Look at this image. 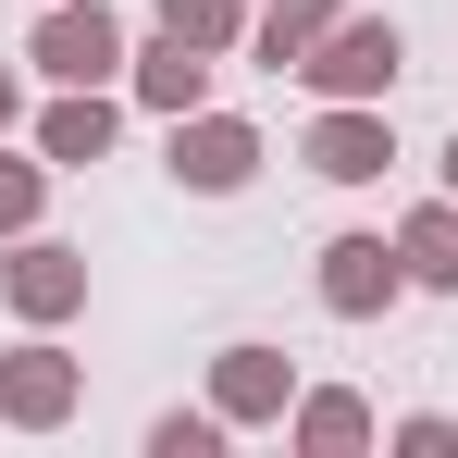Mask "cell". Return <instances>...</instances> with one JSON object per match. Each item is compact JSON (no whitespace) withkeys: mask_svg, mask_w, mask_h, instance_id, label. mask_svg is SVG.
<instances>
[{"mask_svg":"<svg viewBox=\"0 0 458 458\" xmlns=\"http://www.w3.org/2000/svg\"><path fill=\"white\" fill-rule=\"evenodd\" d=\"M25 63L50 87H112L137 50H124V13L112 0H38V38H25Z\"/></svg>","mask_w":458,"mask_h":458,"instance_id":"obj_1","label":"cell"},{"mask_svg":"<svg viewBox=\"0 0 458 458\" xmlns=\"http://www.w3.org/2000/svg\"><path fill=\"white\" fill-rule=\"evenodd\" d=\"M396 75H409V38L384 13H335V38L298 63V87H322V99H384Z\"/></svg>","mask_w":458,"mask_h":458,"instance_id":"obj_2","label":"cell"},{"mask_svg":"<svg viewBox=\"0 0 458 458\" xmlns=\"http://www.w3.org/2000/svg\"><path fill=\"white\" fill-rule=\"evenodd\" d=\"M75 396H87V372L50 347V322L0 360V421H13V434H63V421H75Z\"/></svg>","mask_w":458,"mask_h":458,"instance_id":"obj_3","label":"cell"},{"mask_svg":"<svg viewBox=\"0 0 458 458\" xmlns=\"http://www.w3.org/2000/svg\"><path fill=\"white\" fill-rule=\"evenodd\" d=\"M310 285H322V310H335V322H384V310L409 298V260H396V235H335Z\"/></svg>","mask_w":458,"mask_h":458,"instance_id":"obj_4","label":"cell"},{"mask_svg":"<svg viewBox=\"0 0 458 458\" xmlns=\"http://www.w3.org/2000/svg\"><path fill=\"white\" fill-rule=\"evenodd\" d=\"M248 174H260V124H248V112H174V186L235 199Z\"/></svg>","mask_w":458,"mask_h":458,"instance_id":"obj_5","label":"cell"},{"mask_svg":"<svg viewBox=\"0 0 458 458\" xmlns=\"http://www.w3.org/2000/svg\"><path fill=\"white\" fill-rule=\"evenodd\" d=\"M211 409H224L235 434H248V421H285V409H298V360H285V347H260V335L211 347Z\"/></svg>","mask_w":458,"mask_h":458,"instance_id":"obj_6","label":"cell"},{"mask_svg":"<svg viewBox=\"0 0 458 458\" xmlns=\"http://www.w3.org/2000/svg\"><path fill=\"white\" fill-rule=\"evenodd\" d=\"M298 161L322 174V186H372L384 161H396V137H384V99H322V124L298 137Z\"/></svg>","mask_w":458,"mask_h":458,"instance_id":"obj_7","label":"cell"},{"mask_svg":"<svg viewBox=\"0 0 458 458\" xmlns=\"http://www.w3.org/2000/svg\"><path fill=\"white\" fill-rule=\"evenodd\" d=\"M0 298H13V322H75V310H87V260L63 248V235H13Z\"/></svg>","mask_w":458,"mask_h":458,"instance_id":"obj_8","label":"cell"},{"mask_svg":"<svg viewBox=\"0 0 458 458\" xmlns=\"http://www.w3.org/2000/svg\"><path fill=\"white\" fill-rule=\"evenodd\" d=\"M112 137H124L112 87H63V99L38 112V161H50V174H87V161H112Z\"/></svg>","mask_w":458,"mask_h":458,"instance_id":"obj_9","label":"cell"},{"mask_svg":"<svg viewBox=\"0 0 458 458\" xmlns=\"http://www.w3.org/2000/svg\"><path fill=\"white\" fill-rule=\"evenodd\" d=\"M285 446H298V458H360V446H372V396H347V384H310L298 409H285Z\"/></svg>","mask_w":458,"mask_h":458,"instance_id":"obj_10","label":"cell"},{"mask_svg":"<svg viewBox=\"0 0 458 458\" xmlns=\"http://www.w3.org/2000/svg\"><path fill=\"white\" fill-rule=\"evenodd\" d=\"M124 75H137V99H149L161 124H174V112H211V50H186L174 25H161V38L137 50V63H124Z\"/></svg>","mask_w":458,"mask_h":458,"instance_id":"obj_11","label":"cell"},{"mask_svg":"<svg viewBox=\"0 0 458 458\" xmlns=\"http://www.w3.org/2000/svg\"><path fill=\"white\" fill-rule=\"evenodd\" d=\"M322 38H335V0H260V13H248V63H260V75H298Z\"/></svg>","mask_w":458,"mask_h":458,"instance_id":"obj_12","label":"cell"},{"mask_svg":"<svg viewBox=\"0 0 458 458\" xmlns=\"http://www.w3.org/2000/svg\"><path fill=\"white\" fill-rule=\"evenodd\" d=\"M396 260H409V285L458 298V199H421V211L396 224Z\"/></svg>","mask_w":458,"mask_h":458,"instance_id":"obj_13","label":"cell"},{"mask_svg":"<svg viewBox=\"0 0 458 458\" xmlns=\"http://www.w3.org/2000/svg\"><path fill=\"white\" fill-rule=\"evenodd\" d=\"M161 25H174L186 50H211V63L248 50V0H161Z\"/></svg>","mask_w":458,"mask_h":458,"instance_id":"obj_14","label":"cell"},{"mask_svg":"<svg viewBox=\"0 0 458 458\" xmlns=\"http://www.w3.org/2000/svg\"><path fill=\"white\" fill-rule=\"evenodd\" d=\"M224 434H235L224 409H161V421H149V458H224Z\"/></svg>","mask_w":458,"mask_h":458,"instance_id":"obj_15","label":"cell"},{"mask_svg":"<svg viewBox=\"0 0 458 458\" xmlns=\"http://www.w3.org/2000/svg\"><path fill=\"white\" fill-rule=\"evenodd\" d=\"M50 211V161H0V235H38Z\"/></svg>","mask_w":458,"mask_h":458,"instance_id":"obj_16","label":"cell"},{"mask_svg":"<svg viewBox=\"0 0 458 458\" xmlns=\"http://www.w3.org/2000/svg\"><path fill=\"white\" fill-rule=\"evenodd\" d=\"M396 458H458V421L446 409H409V421H396Z\"/></svg>","mask_w":458,"mask_h":458,"instance_id":"obj_17","label":"cell"},{"mask_svg":"<svg viewBox=\"0 0 458 458\" xmlns=\"http://www.w3.org/2000/svg\"><path fill=\"white\" fill-rule=\"evenodd\" d=\"M13 124H25V75L0 63V137H13Z\"/></svg>","mask_w":458,"mask_h":458,"instance_id":"obj_18","label":"cell"},{"mask_svg":"<svg viewBox=\"0 0 458 458\" xmlns=\"http://www.w3.org/2000/svg\"><path fill=\"white\" fill-rule=\"evenodd\" d=\"M446 199H458V137H446Z\"/></svg>","mask_w":458,"mask_h":458,"instance_id":"obj_19","label":"cell"}]
</instances>
